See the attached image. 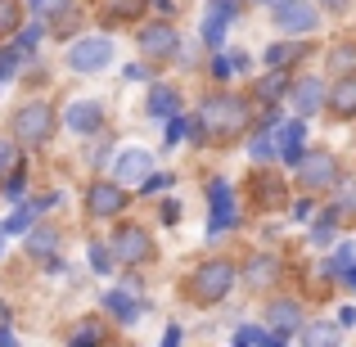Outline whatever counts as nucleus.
Listing matches in <instances>:
<instances>
[{
  "label": "nucleus",
  "instance_id": "obj_31",
  "mask_svg": "<svg viewBox=\"0 0 356 347\" xmlns=\"http://www.w3.org/2000/svg\"><path fill=\"white\" fill-rule=\"evenodd\" d=\"M14 163H18V149L14 145H0V172H9Z\"/></svg>",
  "mask_w": 356,
  "mask_h": 347
},
{
  "label": "nucleus",
  "instance_id": "obj_15",
  "mask_svg": "<svg viewBox=\"0 0 356 347\" xmlns=\"http://www.w3.org/2000/svg\"><path fill=\"white\" fill-rule=\"evenodd\" d=\"M330 104L339 118H356V77H343L339 86L330 90Z\"/></svg>",
  "mask_w": 356,
  "mask_h": 347
},
{
  "label": "nucleus",
  "instance_id": "obj_18",
  "mask_svg": "<svg viewBox=\"0 0 356 347\" xmlns=\"http://www.w3.org/2000/svg\"><path fill=\"white\" fill-rule=\"evenodd\" d=\"M270 325H275V334H289L302 325V312H298V302H275L270 307Z\"/></svg>",
  "mask_w": 356,
  "mask_h": 347
},
{
  "label": "nucleus",
  "instance_id": "obj_39",
  "mask_svg": "<svg viewBox=\"0 0 356 347\" xmlns=\"http://www.w3.org/2000/svg\"><path fill=\"white\" fill-rule=\"evenodd\" d=\"M0 248H5V239H0Z\"/></svg>",
  "mask_w": 356,
  "mask_h": 347
},
{
  "label": "nucleus",
  "instance_id": "obj_34",
  "mask_svg": "<svg viewBox=\"0 0 356 347\" xmlns=\"http://www.w3.org/2000/svg\"><path fill=\"white\" fill-rule=\"evenodd\" d=\"M163 221H167V226H172V221H181V203H167V208H163Z\"/></svg>",
  "mask_w": 356,
  "mask_h": 347
},
{
  "label": "nucleus",
  "instance_id": "obj_17",
  "mask_svg": "<svg viewBox=\"0 0 356 347\" xmlns=\"http://www.w3.org/2000/svg\"><path fill=\"white\" fill-rule=\"evenodd\" d=\"M176 104H181V99H176L172 86H154L149 90V113L154 118H176Z\"/></svg>",
  "mask_w": 356,
  "mask_h": 347
},
{
  "label": "nucleus",
  "instance_id": "obj_20",
  "mask_svg": "<svg viewBox=\"0 0 356 347\" xmlns=\"http://www.w3.org/2000/svg\"><path fill=\"white\" fill-rule=\"evenodd\" d=\"M18 18H23V9H18V0H0V36L18 32Z\"/></svg>",
  "mask_w": 356,
  "mask_h": 347
},
{
  "label": "nucleus",
  "instance_id": "obj_33",
  "mask_svg": "<svg viewBox=\"0 0 356 347\" xmlns=\"http://www.w3.org/2000/svg\"><path fill=\"white\" fill-rule=\"evenodd\" d=\"M181 136H185V127H181V122L172 118V122H167V145H176V140H181Z\"/></svg>",
  "mask_w": 356,
  "mask_h": 347
},
{
  "label": "nucleus",
  "instance_id": "obj_29",
  "mask_svg": "<svg viewBox=\"0 0 356 347\" xmlns=\"http://www.w3.org/2000/svg\"><path fill=\"white\" fill-rule=\"evenodd\" d=\"M230 68H235V63H230V54H221V59H217V63H212V77H217V81H226V77H235V72H230Z\"/></svg>",
  "mask_w": 356,
  "mask_h": 347
},
{
  "label": "nucleus",
  "instance_id": "obj_32",
  "mask_svg": "<svg viewBox=\"0 0 356 347\" xmlns=\"http://www.w3.org/2000/svg\"><path fill=\"white\" fill-rule=\"evenodd\" d=\"M348 63H356V50H348V45L334 50V68H348Z\"/></svg>",
  "mask_w": 356,
  "mask_h": 347
},
{
  "label": "nucleus",
  "instance_id": "obj_19",
  "mask_svg": "<svg viewBox=\"0 0 356 347\" xmlns=\"http://www.w3.org/2000/svg\"><path fill=\"white\" fill-rule=\"evenodd\" d=\"M321 99H325V90H321V81H302V86H298L293 90V108H298V113H316V104H321Z\"/></svg>",
  "mask_w": 356,
  "mask_h": 347
},
{
  "label": "nucleus",
  "instance_id": "obj_10",
  "mask_svg": "<svg viewBox=\"0 0 356 347\" xmlns=\"http://www.w3.org/2000/svg\"><path fill=\"white\" fill-rule=\"evenodd\" d=\"M280 27H284V32H307V27H316V5L312 0H284V5H280Z\"/></svg>",
  "mask_w": 356,
  "mask_h": 347
},
{
  "label": "nucleus",
  "instance_id": "obj_12",
  "mask_svg": "<svg viewBox=\"0 0 356 347\" xmlns=\"http://www.w3.org/2000/svg\"><path fill=\"white\" fill-rule=\"evenodd\" d=\"M140 50L154 54V59H167V54H176V32H172V27H163V23L145 27V36H140Z\"/></svg>",
  "mask_w": 356,
  "mask_h": 347
},
{
  "label": "nucleus",
  "instance_id": "obj_37",
  "mask_svg": "<svg viewBox=\"0 0 356 347\" xmlns=\"http://www.w3.org/2000/svg\"><path fill=\"white\" fill-rule=\"evenodd\" d=\"M325 5H330V9H339V5H348V0H325Z\"/></svg>",
  "mask_w": 356,
  "mask_h": 347
},
{
  "label": "nucleus",
  "instance_id": "obj_25",
  "mask_svg": "<svg viewBox=\"0 0 356 347\" xmlns=\"http://www.w3.org/2000/svg\"><path fill=\"white\" fill-rule=\"evenodd\" d=\"M280 339H284V334H261V330H239V334H235L239 347H243V343H280Z\"/></svg>",
  "mask_w": 356,
  "mask_h": 347
},
{
  "label": "nucleus",
  "instance_id": "obj_30",
  "mask_svg": "<svg viewBox=\"0 0 356 347\" xmlns=\"http://www.w3.org/2000/svg\"><path fill=\"white\" fill-rule=\"evenodd\" d=\"M14 68H18V50H9L5 59H0V81H9V77H14Z\"/></svg>",
  "mask_w": 356,
  "mask_h": 347
},
{
  "label": "nucleus",
  "instance_id": "obj_2",
  "mask_svg": "<svg viewBox=\"0 0 356 347\" xmlns=\"http://www.w3.org/2000/svg\"><path fill=\"white\" fill-rule=\"evenodd\" d=\"M230 289H235V266H230V261H208V266H199V275H194V298H199V302H221Z\"/></svg>",
  "mask_w": 356,
  "mask_h": 347
},
{
  "label": "nucleus",
  "instance_id": "obj_28",
  "mask_svg": "<svg viewBox=\"0 0 356 347\" xmlns=\"http://www.w3.org/2000/svg\"><path fill=\"white\" fill-rule=\"evenodd\" d=\"M90 266H95V271H108V266H113L108 248H99V243H95V248H90Z\"/></svg>",
  "mask_w": 356,
  "mask_h": 347
},
{
  "label": "nucleus",
  "instance_id": "obj_24",
  "mask_svg": "<svg viewBox=\"0 0 356 347\" xmlns=\"http://www.w3.org/2000/svg\"><path fill=\"white\" fill-rule=\"evenodd\" d=\"M50 248H54V234L50 230H36L32 239H27V252H36V257H45Z\"/></svg>",
  "mask_w": 356,
  "mask_h": 347
},
{
  "label": "nucleus",
  "instance_id": "obj_36",
  "mask_svg": "<svg viewBox=\"0 0 356 347\" xmlns=\"http://www.w3.org/2000/svg\"><path fill=\"white\" fill-rule=\"evenodd\" d=\"M0 343H14V334H9V330H5V325H0Z\"/></svg>",
  "mask_w": 356,
  "mask_h": 347
},
{
  "label": "nucleus",
  "instance_id": "obj_13",
  "mask_svg": "<svg viewBox=\"0 0 356 347\" xmlns=\"http://www.w3.org/2000/svg\"><path fill=\"white\" fill-rule=\"evenodd\" d=\"M149 167H154V163H149L145 149H131V154H122V158H118V181H145Z\"/></svg>",
  "mask_w": 356,
  "mask_h": 347
},
{
  "label": "nucleus",
  "instance_id": "obj_22",
  "mask_svg": "<svg viewBox=\"0 0 356 347\" xmlns=\"http://www.w3.org/2000/svg\"><path fill=\"white\" fill-rule=\"evenodd\" d=\"M145 9V0H108V14L113 18H136Z\"/></svg>",
  "mask_w": 356,
  "mask_h": 347
},
{
  "label": "nucleus",
  "instance_id": "obj_1",
  "mask_svg": "<svg viewBox=\"0 0 356 347\" xmlns=\"http://www.w3.org/2000/svg\"><path fill=\"white\" fill-rule=\"evenodd\" d=\"M203 131L217 140H235L243 127H248V108H243V99H230V95H217L203 104Z\"/></svg>",
  "mask_w": 356,
  "mask_h": 347
},
{
  "label": "nucleus",
  "instance_id": "obj_4",
  "mask_svg": "<svg viewBox=\"0 0 356 347\" xmlns=\"http://www.w3.org/2000/svg\"><path fill=\"white\" fill-rule=\"evenodd\" d=\"M108 59H113V41H108V36H81L68 50V63L77 72H99Z\"/></svg>",
  "mask_w": 356,
  "mask_h": 347
},
{
  "label": "nucleus",
  "instance_id": "obj_26",
  "mask_svg": "<svg viewBox=\"0 0 356 347\" xmlns=\"http://www.w3.org/2000/svg\"><path fill=\"white\" fill-rule=\"evenodd\" d=\"M32 212H36V208H23V212H14V217H9V221H5V230H9V234H18V230H27V226H32Z\"/></svg>",
  "mask_w": 356,
  "mask_h": 347
},
{
  "label": "nucleus",
  "instance_id": "obj_14",
  "mask_svg": "<svg viewBox=\"0 0 356 347\" xmlns=\"http://www.w3.org/2000/svg\"><path fill=\"white\" fill-rule=\"evenodd\" d=\"M298 59H307V45L302 41H284V45H270V50H266V63H270V68H280V72L293 68Z\"/></svg>",
  "mask_w": 356,
  "mask_h": 347
},
{
  "label": "nucleus",
  "instance_id": "obj_27",
  "mask_svg": "<svg viewBox=\"0 0 356 347\" xmlns=\"http://www.w3.org/2000/svg\"><path fill=\"white\" fill-rule=\"evenodd\" d=\"M275 154V140H270V131H261L257 140H252V158H270Z\"/></svg>",
  "mask_w": 356,
  "mask_h": 347
},
{
  "label": "nucleus",
  "instance_id": "obj_6",
  "mask_svg": "<svg viewBox=\"0 0 356 347\" xmlns=\"http://www.w3.org/2000/svg\"><path fill=\"white\" fill-rule=\"evenodd\" d=\"M113 248H118L122 261H145V257H154V239H149L140 226H122L118 239H113Z\"/></svg>",
  "mask_w": 356,
  "mask_h": 347
},
{
  "label": "nucleus",
  "instance_id": "obj_3",
  "mask_svg": "<svg viewBox=\"0 0 356 347\" xmlns=\"http://www.w3.org/2000/svg\"><path fill=\"white\" fill-rule=\"evenodd\" d=\"M50 131H54V113H50V104H23L14 113V136L23 140V145H41V140H50Z\"/></svg>",
  "mask_w": 356,
  "mask_h": 347
},
{
  "label": "nucleus",
  "instance_id": "obj_23",
  "mask_svg": "<svg viewBox=\"0 0 356 347\" xmlns=\"http://www.w3.org/2000/svg\"><path fill=\"white\" fill-rule=\"evenodd\" d=\"M104 302H108V312H118V316H127V321H136V302H131L127 293H108Z\"/></svg>",
  "mask_w": 356,
  "mask_h": 347
},
{
  "label": "nucleus",
  "instance_id": "obj_11",
  "mask_svg": "<svg viewBox=\"0 0 356 347\" xmlns=\"http://www.w3.org/2000/svg\"><path fill=\"white\" fill-rule=\"evenodd\" d=\"M280 280V261L270 257V252H257V257L243 266V284H252V289H270Z\"/></svg>",
  "mask_w": 356,
  "mask_h": 347
},
{
  "label": "nucleus",
  "instance_id": "obj_38",
  "mask_svg": "<svg viewBox=\"0 0 356 347\" xmlns=\"http://www.w3.org/2000/svg\"><path fill=\"white\" fill-rule=\"evenodd\" d=\"M261 5H284V0H261Z\"/></svg>",
  "mask_w": 356,
  "mask_h": 347
},
{
  "label": "nucleus",
  "instance_id": "obj_16",
  "mask_svg": "<svg viewBox=\"0 0 356 347\" xmlns=\"http://www.w3.org/2000/svg\"><path fill=\"white\" fill-rule=\"evenodd\" d=\"M99 118H104V108L90 104V99H81V104H72V108H68V127H72V131H95V127H99Z\"/></svg>",
  "mask_w": 356,
  "mask_h": 347
},
{
  "label": "nucleus",
  "instance_id": "obj_35",
  "mask_svg": "<svg viewBox=\"0 0 356 347\" xmlns=\"http://www.w3.org/2000/svg\"><path fill=\"white\" fill-rule=\"evenodd\" d=\"M343 280H348V289H356V266H348V271H343Z\"/></svg>",
  "mask_w": 356,
  "mask_h": 347
},
{
  "label": "nucleus",
  "instance_id": "obj_8",
  "mask_svg": "<svg viewBox=\"0 0 356 347\" xmlns=\"http://www.w3.org/2000/svg\"><path fill=\"white\" fill-rule=\"evenodd\" d=\"M212 221H208V230L212 234H221V230H230L235 226V203H230V185L226 181H212Z\"/></svg>",
  "mask_w": 356,
  "mask_h": 347
},
{
  "label": "nucleus",
  "instance_id": "obj_5",
  "mask_svg": "<svg viewBox=\"0 0 356 347\" xmlns=\"http://www.w3.org/2000/svg\"><path fill=\"white\" fill-rule=\"evenodd\" d=\"M298 167H302V185L307 190H325V185L339 181V158L334 154H302Z\"/></svg>",
  "mask_w": 356,
  "mask_h": 347
},
{
  "label": "nucleus",
  "instance_id": "obj_21",
  "mask_svg": "<svg viewBox=\"0 0 356 347\" xmlns=\"http://www.w3.org/2000/svg\"><path fill=\"white\" fill-rule=\"evenodd\" d=\"M257 95H261V99H275V95H284V77H280V68L270 72V77H261V81H257Z\"/></svg>",
  "mask_w": 356,
  "mask_h": 347
},
{
  "label": "nucleus",
  "instance_id": "obj_7",
  "mask_svg": "<svg viewBox=\"0 0 356 347\" xmlns=\"http://www.w3.org/2000/svg\"><path fill=\"white\" fill-rule=\"evenodd\" d=\"M86 208H90V217H118V212L127 208V194H122L118 185L99 181V185H90V194H86Z\"/></svg>",
  "mask_w": 356,
  "mask_h": 347
},
{
  "label": "nucleus",
  "instance_id": "obj_9",
  "mask_svg": "<svg viewBox=\"0 0 356 347\" xmlns=\"http://www.w3.org/2000/svg\"><path fill=\"white\" fill-rule=\"evenodd\" d=\"M230 18H235V0H212L208 14H203V41H208V45H221V32H226Z\"/></svg>",
  "mask_w": 356,
  "mask_h": 347
}]
</instances>
